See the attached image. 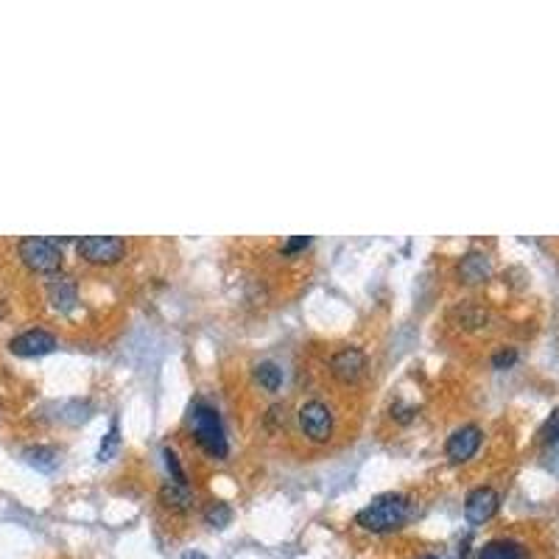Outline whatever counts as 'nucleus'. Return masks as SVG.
Instances as JSON below:
<instances>
[{"label": "nucleus", "instance_id": "f257e3e1", "mask_svg": "<svg viewBox=\"0 0 559 559\" xmlns=\"http://www.w3.org/2000/svg\"><path fill=\"white\" fill-rule=\"evenodd\" d=\"M409 517H411V500L400 492H387V495L372 498L370 504L355 515V523L372 534H389L406 523Z\"/></svg>", "mask_w": 559, "mask_h": 559}, {"label": "nucleus", "instance_id": "f03ea898", "mask_svg": "<svg viewBox=\"0 0 559 559\" xmlns=\"http://www.w3.org/2000/svg\"><path fill=\"white\" fill-rule=\"evenodd\" d=\"M190 428H194L196 442L210 456H216V459L227 456L224 426H221V417L213 406H207V403H196L194 411H190Z\"/></svg>", "mask_w": 559, "mask_h": 559}, {"label": "nucleus", "instance_id": "7ed1b4c3", "mask_svg": "<svg viewBox=\"0 0 559 559\" xmlns=\"http://www.w3.org/2000/svg\"><path fill=\"white\" fill-rule=\"evenodd\" d=\"M17 252H20L23 263L36 275H56L62 268V260H65L62 249L56 246V241L36 238V236H28V238H23L20 244H17Z\"/></svg>", "mask_w": 559, "mask_h": 559}, {"label": "nucleus", "instance_id": "20e7f679", "mask_svg": "<svg viewBox=\"0 0 559 559\" xmlns=\"http://www.w3.org/2000/svg\"><path fill=\"white\" fill-rule=\"evenodd\" d=\"M79 255L95 266H112L126 255V241L118 236H84L79 244Z\"/></svg>", "mask_w": 559, "mask_h": 559}, {"label": "nucleus", "instance_id": "39448f33", "mask_svg": "<svg viewBox=\"0 0 559 559\" xmlns=\"http://www.w3.org/2000/svg\"><path fill=\"white\" fill-rule=\"evenodd\" d=\"M297 417L302 434L311 442H327L333 436V414L322 400H307Z\"/></svg>", "mask_w": 559, "mask_h": 559}, {"label": "nucleus", "instance_id": "423d86ee", "mask_svg": "<svg viewBox=\"0 0 559 559\" xmlns=\"http://www.w3.org/2000/svg\"><path fill=\"white\" fill-rule=\"evenodd\" d=\"M366 372V355L358 347H341L331 358V375L341 383H355Z\"/></svg>", "mask_w": 559, "mask_h": 559}, {"label": "nucleus", "instance_id": "0eeeda50", "mask_svg": "<svg viewBox=\"0 0 559 559\" xmlns=\"http://www.w3.org/2000/svg\"><path fill=\"white\" fill-rule=\"evenodd\" d=\"M478 448H481V428L478 426H461L445 442V453L453 465H461V461L473 459Z\"/></svg>", "mask_w": 559, "mask_h": 559}, {"label": "nucleus", "instance_id": "6e6552de", "mask_svg": "<svg viewBox=\"0 0 559 559\" xmlns=\"http://www.w3.org/2000/svg\"><path fill=\"white\" fill-rule=\"evenodd\" d=\"M498 504H500V498L492 487H475L467 500H465V517H467V523L473 526H481V523H487V520L498 512Z\"/></svg>", "mask_w": 559, "mask_h": 559}, {"label": "nucleus", "instance_id": "1a4fd4ad", "mask_svg": "<svg viewBox=\"0 0 559 559\" xmlns=\"http://www.w3.org/2000/svg\"><path fill=\"white\" fill-rule=\"evenodd\" d=\"M9 350L20 358H36L56 350V339L48 331H26L9 341Z\"/></svg>", "mask_w": 559, "mask_h": 559}, {"label": "nucleus", "instance_id": "9d476101", "mask_svg": "<svg viewBox=\"0 0 559 559\" xmlns=\"http://www.w3.org/2000/svg\"><path fill=\"white\" fill-rule=\"evenodd\" d=\"M160 500L171 512H188L194 504V490H190L188 481H165L160 487Z\"/></svg>", "mask_w": 559, "mask_h": 559}, {"label": "nucleus", "instance_id": "9b49d317", "mask_svg": "<svg viewBox=\"0 0 559 559\" xmlns=\"http://www.w3.org/2000/svg\"><path fill=\"white\" fill-rule=\"evenodd\" d=\"M492 275V263L484 252H467L459 260V277L465 283H484Z\"/></svg>", "mask_w": 559, "mask_h": 559}, {"label": "nucleus", "instance_id": "f8f14e48", "mask_svg": "<svg viewBox=\"0 0 559 559\" xmlns=\"http://www.w3.org/2000/svg\"><path fill=\"white\" fill-rule=\"evenodd\" d=\"M48 297L56 311H70V307L79 302V288H76L70 277H60L48 285Z\"/></svg>", "mask_w": 559, "mask_h": 559}, {"label": "nucleus", "instance_id": "ddd939ff", "mask_svg": "<svg viewBox=\"0 0 559 559\" xmlns=\"http://www.w3.org/2000/svg\"><path fill=\"white\" fill-rule=\"evenodd\" d=\"M478 559H529V551L515 539H490L478 551Z\"/></svg>", "mask_w": 559, "mask_h": 559}, {"label": "nucleus", "instance_id": "4468645a", "mask_svg": "<svg viewBox=\"0 0 559 559\" xmlns=\"http://www.w3.org/2000/svg\"><path fill=\"white\" fill-rule=\"evenodd\" d=\"M255 380L260 383L266 392H277L283 387V370L275 361H260L255 366Z\"/></svg>", "mask_w": 559, "mask_h": 559}, {"label": "nucleus", "instance_id": "2eb2a0df", "mask_svg": "<svg viewBox=\"0 0 559 559\" xmlns=\"http://www.w3.org/2000/svg\"><path fill=\"white\" fill-rule=\"evenodd\" d=\"M26 461L31 467H36V470L51 473L56 465H60V453H56L53 448H28L26 451Z\"/></svg>", "mask_w": 559, "mask_h": 559}, {"label": "nucleus", "instance_id": "dca6fc26", "mask_svg": "<svg viewBox=\"0 0 559 559\" xmlns=\"http://www.w3.org/2000/svg\"><path fill=\"white\" fill-rule=\"evenodd\" d=\"M229 520H233V509H229L227 504H221V500H216V504H210L204 509V523L213 526V529H224Z\"/></svg>", "mask_w": 559, "mask_h": 559}, {"label": "nucleus", "instance_id": "f3484780", "mask_svg": "<svg viewBox=\"0 0 559 559\" xmlns=\"http://www.w3.org/2000/svg\"><path fill=\"white\" fill-rule=\"evenodd\" d=\"M118 445H121V431H118V422H112L109 434L104 436L101 448H99V461H107V459H112V453L118 451Z\"/></svg>", "mask_w": 559, "mask_h": 559}, {"label": "nucleus", "instance_id": "a211bd4d", "mask_svg": "<svg viewBox=\"0 0 559 559\" xmlns=\"http://www.w3.org/2000/svg\"><path fill=\"white\" fill-rule=\"evenodd\" d=\"M543 436L546 442H559V409H554L543 426Z\"/></svg>", "mask_w": 559, "mask_h": 559}, {"label": "nucleus", "instance_id": "6ab92c4d", "mask_svg": "<svg viewBox=\"0 0 559 559\" xmlns=\"http://www.w3.org/2000/svg\"><path fill=\"white\" fill-rule=\"evenodd\" d=\"M517 361V353H515V347H509V350H500L492 355V366L495 370H507V366H512Z\"/></svg>", "mask_w": 559, "mask_h": 559}, {"label": "nucleus", "instance_id": "aec40b11", "mask_svg": "<svg viewBox=\"0 0 559 559\" xmlns=\"http://www.w3.org/2000/svg\"><path fill=\"white\" fill-rule=\"evenodd\" d=\"M307 244H311V238L307 236H297V238H288L283 246H280V252L283 255H294V252H299V249H305Z\"/></svg>", "mask_w": 559, "mask_h": 559}, {"label": "nucleus", "instance_id": "412c9836", "mask_svg": "<svg viewBox=\"0 0 559 559\" xmlns=\"http://www.w3.org/2000/svg\"><path fill=\"white\" fill-rule=\"evenodd\" d=\"M182 559H207V556H204L202 551H188V554H185Z\"/></svg>", "mask_w": 559, "mask_h": 559}, {"label": "nucleus", "instance_id": "4be33fe9", "mask_svg": "<svg viewBox=\"0 0 559 559\" xmlns=\"http://www.w3.org/2000/svg\"><path fill=\"white\" fill-rule=\"evenodd\" d=\"M417 559H439L436 554H422V556H417Z\"/></svg>", "mask_w": 559, "mask_h": 559}]
</instances>
